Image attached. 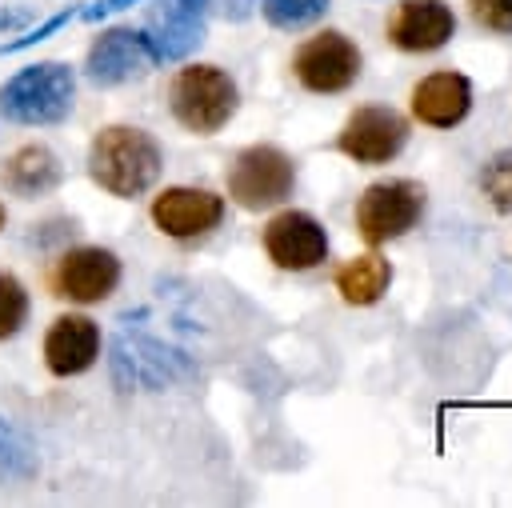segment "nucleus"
<instances>
[{"label":"nucleus","mask_w":512,"mask_h":508,"mask_svg":"<svg viewBox=\"0 0 512 508\" xmlns=\"http://www.w3.org/2000/svg\"><path fill=\"white\" fill-rule=\"evenodd\" d=\"M160 144L136 124H108L88 144V176L120 200L144 196L160 180Z\"/></svg>","instance_id":"obj_1"},{"label":"nucleus","mask_w":512,"mask_h":508,"mask_svg":"<svg viewBox=\"0 0 512 508\" xmlns=\"http://www.w3.org/2000/svg\"><path fill=\"white\" fill-rule=\"evenodd\" d=\"M72 104H76V76L60 60L28 64V68H20L16 76H8L0 84V112H4V120L24 124V128L60 124V120H68Z\"/></svg>","instance_id":"obj_2"},{"label":"nucleus","mask_w":512,"mask_h":508,"mask_svg":"<svg viewBox=\"0 0 512 508\" xmlns=\"http://www.w3.org/2000/svg\"><path fill=\"white\" fill-rule=\"evenodd\" d=\"M168 108H172L176 124H184L188 132L212 136L236 116L240 88L216 64H184L168 84Z\"/></svg>","instance_id":"obj_3"},{"label":"nucleus","mask_w":512,"mask_h":508,"mask_svg":"<svg viewBox=\"0 0 512 508\" xmlns=\"http://www.w3.org/2000/svg\"><path fill=\"white\" fill-rule=\"evenodd\" d=\"M108 364H112V380H116L120 392H132V388L160 392L168 384H180V380L196 376V364L180 348H172V344H164L148 332H128V328L116 332Z\"/></svg>","instance_id":"obj_4"},{"label":"nucleus","mask_w":512,"mask_h":508,"mask_svg":"<svg viewBox=\"0 0 512 508\" xmlns=\"http://www.w3.org/2000/svg\"><path fill=\"white\" fill-rule=\"evenodd\" d=\"M224 184H228V196L244 212H264V208H276L292 196L296 160L276 144H248L232 156Z\"/></svg>","instance_id":"obj_5"},{"label":"nucleus","mask_w":512,"mask_h":508,"mask_svg":"<svg viewBox=\"0 0 512 508\" xmlns=\"http://www.w3.org/2000/svg\"><path fill=\"white\" fill-rule=\"evenodd\" d=\"M420 216H424V188L404 176L376 180L356 200V232L372 248L400 240L404 232H412L420 224Z\"/></svg>","instance_id":"obj_6"},{"label":"nucleus","mask_w":512,"mask_h":508,"mask_svg":"<svg viewBox=\"0 0 512 508\" xmlns=\"http://www.w3.org/2000/svg\"><path fill=\"white\" fill-rule=\"evenodd\" d=\"M360 48L352 36H344L340 28H324L316 36H308L296 56H292V76L300 80L304 92H316V96H336V92H348L360 76Z\"/></svg>","instance_id":"obj_7"},{"label":"nucleus","mask_w":512,"mask_h":508,"mask_svg":"<svg viewBox=\"0 0 512 508\" xmlns=\"http://www.w3.org/2000/svg\"><path fill=\"white\" fill-rule=\"evenodd\" d=\"M208 32V0H152L144 12V44L156 64L188 60Z\"/></svg>","instance_id":"obj_8"},{"label":"nucleus","mask_w":512,"mask_h":508,"mask_svg":"<svg viewBox=\"0 0 512 508\" xmlns=\"http://www.w3.org/2000/svg\"><path fill=\"white\" fill-rule=\"evenodd\" d=\"M408 144V120L388 104H360L336 132V148L356 164H388Z\"/></svg>","instance_id":"obj_9"},{"label":"nucleus","mask_w":512,"mask_h":508,"mask_svg":"<svg viewBox=\"0 0 512 508\" xmlns=\"http://www.w3.org/2000/svg\"><path fill=\"white\" fill-rule=\"evenodd\" d=\"M264 252L284 272H308L328 260V232L304 208H280L264 224Z\"/></svg>","instance_id":"obj_10"},{"label":"nucleus","mask_w":512,"mask_h":508,"mask_svg":"<svg viewBox=\"0 0 512 508\" xmlns=\"http://www.w3.org/2000/svg\"><path fill=\"white\" fill-rule=\"evenodd\" d=\"M116 284H120V260L112 248L100 244L68 248L52 268V292L72 304H100L116 292Z\"/></svg>","instance_id":"obj_11"},{"label":"nucleus","mask_w":512,"mask_h":508,"mask_svg":"<svg viewBox=\"0 0 512 508\" xmlns=\"http://www.w3.org/2000/svg\"><path fill=\"white\" fill-rule=\"evenodd\" d=\"M148 216L164 236L196 240L224 220V196H216L212 188H196V184H172L152 196Z\"/></svg>","instance_id":"obj_12"},{"label":"nucleus","mask_w":512,"mask_h":508,"mask_svg":"<svg viewBox=\"0 0 512 508\" xmlns=\"http://www.w3.org/2000/svg\"><path fill=\"white\" fill-rule=\"evenodd\" d=\"M152 52L144 44V36L136 28H108L92 40L88 48V60H84V76L96 84V88H120L136 76H144L152 68Z\"/></svg>","instance_id":"obj_13"},{"label":"nucleus","mask_w":512,"mask_h":508,"mask_svg":"<svg viewBox=\"0 0 512 508\" xmlns=\"http://www.w3.org/2000/svg\"><path fill=\"white\" fill-rule=\"evenodd\" d=\"M384 32L400 52H436L456 36V16L444 0H400Z\"/></svg>","instance_id":"obj_14"},{"label":"nucleus","mask_w":512,"mask_h":508,"mask_svg":"<svg viewBox=\"0 0 512 508\" xmlns=\"http://www.w3.org/2000/svg\"><path fill=\"white\" fill-rule=\"evenodd\" d=\"M100 360V328L80 312H64L44 332V364L52 376H80Z\"/></svg>","instance_id":"obj_15"},{"label":"nucleus","mask_w":512,"mask_h":508,"mask_svg":"<svg viewBox=\"0 0 512 508\" xmlns=\"http://www.w3.org/2000/svg\"><path fill=\"white\" fill-rule=\"evenodd\" d=\"M408 108L420 124L428 128H456L468 112H472V84L468 76L452 72V68H440V72H428L412 96H408Z\"/></svg>","instance_id":"obj_16"},{"label":"nucleus","mask_w":512,"mask_h":508,"mask_svg":"<svg viewBox=\"0 0 512 508\" xmlns=\"http://www.w3.org/2000/svg\"><path fill=\"white\" fill-rule=\"evenodd\" d=\"M60 180H64V168H60V160H56V152L48 144H24V148H16L4 160V172H0V184L12 196H24V200L48 196L52 188H60Z\"/></svg>","instance_id":"obj_17"},{"label":"nucleus","mask_w":512,"mask_h":508,"mask_svg":"<svg viewBox=\"0 0 512 508\" xmlns=\"http://www.w3.org/2000/svg\"><path fill=\"white\" fill-rule=\"evenodd\" d=\"M392 284V264L376 252H364V256H352L348 264L336 268V292L344 304L352 308H368L376 304Z\"/></svg>","instance_id":"obj_18"},{"label":"nucleus","mask_w":512,"mask_h":508,"mask_svg":"<svg viewBox=\"0 0 512 508\" xmlns=\"http://www.w3.org/2000/svg\"><path fill=\"white\" fill-rule=\"evenodd\" d=\"M328 4L332 0H260V12L276 32H300L324 20Z\"/></svg>","instance_id":"obj_19"},{"label":"nucleus","mask_w":512,"mask_h":508,"mask_svg":"<svg viewBox=\"0 0 512 508\" xmlns=\"http://www.w3.org/2000/svg\"><path fill=\"white\" fill-rule=\"evenodd\" d=\"M480 192L484 200L500 212V216H512V148H500L484 160L480 168Z\"/></svg>","instance_id":"obj_20"},{"label":"nucleus","mask_w":512,"mask_h":508,"mask_svg":"<svg viewBox=\"0 0 512 508\" xmlns=\"http://www.w3.org/2000/svg\"><path fill=\"white\" fill-rule=\"evenodd\" d=\"M36 472V452L20 428L0 420V476L4 480H28Z\"/></svg>","instance_id":"obj_21"},{"label":"nucleus","mask_w":512,"mask_h":508,"mask_svg":"<svg viewBox=\"0 0 512 508\" xmlns=\"http://www.w3.org/2000/svg\"><path fill=\"white\" fill-rule=\"evenodd\" d=\"M28 320V292L12 272H0V340L16 336Z\"/></svg>","instance_id":"obj_22"},{"label":"nucleus","mask_w":512,"mask_h":508,"mask_svg":"<svg viewBox=\"0 0 512 508\" xmlns=\"http://www.w3.org/2000/svg\"><path fill=\"white\" fill-rule=\"evenodd\" d=\"M468 12L480 28L512 36V0H468Z\"/></svg>","instance_id":"obj_23"},{"label":"nucleus","mask_w":512,"mask_h":508,"mask_svg":"<svg viewBox=\"0 0 512 508\" xmlns=\"http://www.w3.org/2000/svg\"><path fill=\"white\" fill-rule=\"evenodd\" d=\"M72 20V12L64 8V12H56V16H48L44 24H36V28H28L24 36H16V40H8V44H0V56H12V52H20V48H32V44H40V40H48L52 32H60L64 24Z\"/></svg>","instance_id":"obj_24"},{"label":"nucleus","mask_w":512,"mask_h":508,"mask_svg":"<svg viewBox=\"0 0 512 508\" xmlns=\"http://www.w3.org/2000/svg\"><path fill=\"white\" fill-rule=\"evenodd\" d=\"M132 4H140V0H96V4H88V8L80 12V20H84V24H100V20H108V16L124 12V8H132Z\"/></svg>","instance_id":"obj_25"},{"label":"nucleus","mask_w":512,"mask_h":508,"mask_svg":"<svg viewBox=\"0 0 512 508\" xmlns=\"http://www.w3.org/2000/svg\"><path fill=\"white\" fill-rule=\"evenodd\" d=\"M256 0H208V12H220L224 20H248Z\"/></svg>","instance_id":"obj_26"},{"label":"nucleus","mask_w":512,"mask_h":508,"mask_svg":"<svg viewBox=\"0 0 512 508\" xmlns=\"http://www.w3.org/2000/svg\"><path fill=\"white\" fill-rule=\"evenodd\" d=\"M20 20H24V12H0V28H12Z\"/></svg>","instance_id":"obj_27"},{"label":"nucleus","mask_w":512,"mask_h":508,"mask_svg":"<svg viewBox=\"0 0 512 508\" xmlns=\"http://www.w3.org/2000/svg\"><path fill=\"white\" fill-rule=\"evenodd\" d=\"M0 228H4V204H0Z\"/></svg>","instance_id":"obj_28"}]
</instances>
